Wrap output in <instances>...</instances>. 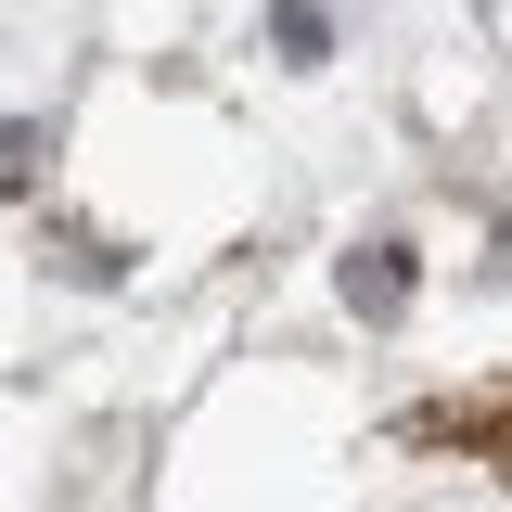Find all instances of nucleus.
I'll list each match as a JSON object with an SVG mask.
<instances>
[{"label": "nucleus", "mask_w": 512, "mask_h": 512, "mask_svg": "<svg viewBox=\"0 0 512 512\" xmlns=\"http://www.w3.org/2000/svg\"><path fill=\"white\" fill-rule=\"evenodd\" d=\"M346 308H359V320H397V308H410V256H397V244L346 256Z\"/></svg>", "instance_id": "f257e3e1"}, {"label": "nucleus", "mask_w": 512, "mask_h": 512, "mask_svg": "<svg viewBox=\"0 0 512 512\" xmlns=\"http://www.w3.org/2000/svg\"><path fill=\"white\" fill-rule=\"evenodd\" d=\"M39 180V128H0V192H26Z\"/></svg>", "instance_id": "f03ea898"}]
</instances>
